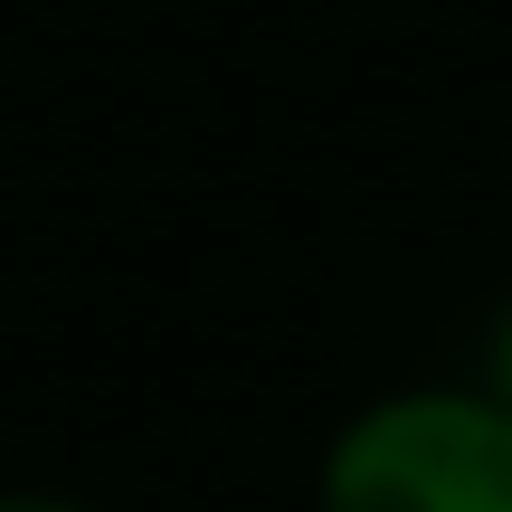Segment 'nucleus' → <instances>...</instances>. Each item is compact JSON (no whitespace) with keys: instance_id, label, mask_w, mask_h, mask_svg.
Segmentation results:
<instances>
[{"instance_id":"obj_1","label":"nucleus","mask_w":512,"mask_h":512,"mask_svg":"<svg viewBox=\"0 0 512 512\" xmlns=\"http://www.w3.org/2000/svg\"><path fill=\"white\" fill-rule=\"evenodd\" d=\"M313 512H512V399L494 380L361 399L313 465Z\"/></svg>"},{"instance_id":"obj_2","label":"nucleus","mask_w":512,"mask_h":512,"mask_svg":"<svg viewBox=\"0 0 512 512\" xmlns=\"http://www.w3.org/2000/svg\"><path fill=\"white\" fill-rule=\"evenodd\" d=\"M484 380H494L503 399H512V294L494 304V342H484Z\"/></svg>"},{"instance_id":"obj_3","label":"nucleus","mask_w":512,"mask_h":512,"mask_svg":"<svg viewBox=\"0 0 512 512\" xmlns=\"http://www.w3.org/2000/svg\"><path fill=\"white\" fill-rule=\"evenodd\" d=\"M0 512H95V503H86V494H48V484H10Z\"/></svg>"}]
</instances>
